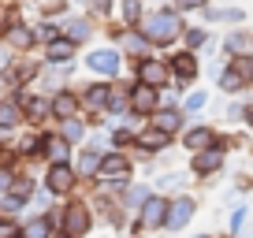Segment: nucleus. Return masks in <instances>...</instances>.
I'll use <instances>...</instances> for the list:
<instances>
[{"label": "nucleus", "instance_id": "obj_2", "mask_svg": "<svg viewBox=\"0 0 253 238\" xmlns=\"http://www.w3.org/2000/svg\"><path fill=\"white\" fill-rule=\"evenodd\" d=\"M41 67L45 64H34V60H26V56H15L11 64H4L0 67V86H4V93H15V89H26L30 82H38Z\"/></svg>", "mask_w": 253, "mask_h": 238}, {"label": "nucleus", "instance_id": "obj_15", "mask_svg": "<svg viewBox=\"0 0 253 238\" xmlns=\"http://www.w3.org/2000/svg\"><path fill=\"white\" fill-rule=\"evenodd\" d=\"M11 145H15V157L19 160H41V130L38 127H23Z\"/></svg>", "mask_w": 253, "mask_h": 238}, {"label": "nucleus", "instance_id": "obj_10", "mask_svg": "<svg viewBox=\"0 0 253 238\" xmlns=\"http://www.w3.org/2000/svg\"><path fill=\"white\" fill-rule=\"evenodd\" d=\"M223 149H227V145H223V138H216V145L194 153V157H190L194 175H212V171H220V167H223Z\"/></svg>", "mask_w": 253, "mask_h": 238}, {"label": "nucleus", "instance_id": "obj_30", "mask_svg": "<svg viewBox=\"0 0 253 238\" xmlns=\"http://www.w3.org/2000/svg\"><path fill=\"white\" fill-rule=\"evenodd\" d=\"M157 127H164L168 134H175V130L182 127V116L175 108H164V112H157Z\"/></svg>", "mask_w": 253, "mask_h": 238}, {"label": "nucleus", "instance_id": "obj_7", "mask_svg": "<svg viewBox=\"0 0 253 238\" xmlns=\"http://www.w3.org/2000/svg\"><path fill=\"white\" fill-rule=\"evenodd\" d=\"M119 64H123V56H119L116 48H93V52L86 56V67L97 75V79H116Z\"/></svg>", "mask_w": 253, "mask_h": 238}, {"label": "nucleus", "instance_id": "obj_21", "mask_svg": "<svg viewBox=\"0 0 253 238\" xmlns=\"http://www.w3.org/2000/svg\"><path fill=\"white\" fill-rule=\"evenodd\" d=\"M157 104H160V97H157V89H153V86H142V82H138V86L130 89V108H134L138 116L157 112Z\"/></svg>", "mask_w": 253, "mask_h": 238}, {"label": "nucleus", "instance_id": "obj_28", "mask_svg": "<svg viewBox=\"0 0 253 238\" xmlns=\"http://www.w3.org/2000/svg\"><path fill=\"white\" fill-rule=\"evenodd\" d=\"M242 86H246V79L235 71V67H223L220 71V89L223 93H235V89H242Z\"/></svg>", "mask_w": 253, "mask_h": 238}, {"label": "nucleus", "instance_id": "obj_19", "mask_svg": "<svg viewBox=\"0 0 253 238\" xmlns=\"http://www.w3.org/2000/svg\"><path fill=\"white\" fill-rule=\"evenodd\" d=\"M79 97H82V108H89V112H108L112 86H104V82H93V86H86Z\"/></svg>", "mask_w": 253, "mask_h": 238}, {"label": "nucleus", "instance_id": "obj_42", "mask_svg": "<svg viewBox=\"0 0 253 238\" xmlns=\"http://www.w3.org/2000/svg\"><path fill=\"white\" fill-rule=\"evenodd\" d=\"M242 119H246V127L253 130V104H250V108H246V116H242Z\"/></svg>", "mask_w": 253, "mask_h": 238}, {"label": "nucleus", "instance_id": "obj_14", "mask_svg": "<svg viewBox=\"0 0 253 238\" xmlns=\"http://www.w3.org/2000/svg\"><path fill=\"white\" fill-rule=\"evenodd\" d=\"M134 145H138L142 153H164L168 145H171V134H168L164 127H157V123H149V127H142V130H138Z\"/></svg>", "mask_w": 253, "mask_h": 238}, {"label": "nucleus", "instance_id": "obj_25", "mask_svg": "<svg viewBox=\"0 0 253 238\" xmlns=\"http://www.w3.org/2000/svg\"><path fill=\"white\" fill-rule=\"evenodd\" d=\"M63 34H67L75 45H82V41L93 38V23H89V19H67V23H63Z\"/></svg>", "mask_w": 253, "mask_h": 238}, {"label": "nucleus", "instance_id": "obj_29", "mask_svg": "<svg viewBox=\"0 0 253 238\" xmlns=\"http://www.w3.org/2000/svg\"><path fill=\"white\" fill-rule=\"evenodd\" d=\"M123 48H126L130 56H138V60H142L145 48H149V41H145V34H123Z\"/></svg>", "mask_w": 253, "mask_h": 238}, {"label": "nucleus", "instance_id": "obj_4", "mask_svg": "<svg viewBox=\"0 0 253 238\" xmlns=\"http://www.w3.org/2000/svg\"><path fill=\"white\" fill-rule=\"evenodd\" d=\"M89 227H93V212H89V205H86V201H67V205H63V223H60L56 235H63V238H86Z\"/></svg>", "mask_w": 253, "mask_h": 238}, {"label": "nucleus", "instance_id": "obj_33", "mask_svg": "<svg viewBox=\"0 0 253 238\" xmlns=\"http://www.w3.org/2000/svg\"><path fill=\"white\" fill-rule=\"evenodd\" d=\"M119 4H123V19L126 23H142V0H119Z\"/></svg>", "mask_w": 253, "mask_h": 238}, {"label": "nucleus", "instance_id": "obj_43", "mask_svg": "<svg viewBox=\"0 0 253 238\" xmlns=\"http://www.w3.org/2000/svg\"><path fill=\"white\" fill-rule=\"evenodd\" d=\"M201 238H209V235H201Z\"/></svg>", "mask_w": 253, "mask_h": 238}, {"label": "nucleus", "instance_id": "obj_39", "mask_svg": "<svg viewBox=\"0 0 253 238\" xmlns=\"http://www.w3.org/2000/svg\"><path fill=\"white\" fill-rule=\"evenodd\" d=\"M242 227H246V208H235V212H231V223H227V231H231V235H238Z\"/></svg>", "mask_w": 253, "mask_h": 238}, {"label": "nucleus", "instance_id": "obj_32", "mask_svg": "<svg viewBox=\"0 0 253 238\" xmlns=\"http://www.w3.org/2000/svg\"><path fill=\"white\" fill-rule=\"evenodd\" d=\"M19 231H23V223H19L15 216L0 212V238H19Z\"/></svg>", "mask_w": 253, "mask_h": 238}, {"label": "nucleus", "instance_id": "obj_37", "mask_svg": "<svg viewBox=\"0 0 253 238\" xmlns=\"http://www.w3.org/2000/svg\"><path fill=\"white\" fill-rule=\"evenodd\" d=\"M205 104H209V93H205V89H198V93L186 97V112H201Z\"/></svg>", "mask_w": 253, "mask_h": 238}, {"label": "nucleus", "instance_id": "obj_27", "mask_svg": "<svg viewBox=\"0 0 253 238\" xmlns=\"http://www.w3.org/2000/svg\"><path fill=\"white\" fill-rule=\"evenodd\" d=\"M63 34V26H56L52 19H45L41 26H34V38H38V45H48V41H56Z\"/></svg>", "mask_w": 253, "mask_h": 238}, {"label": "nucleus", "instance_id": "obj_6", "mask_svg": "<svg viewBox=\"0 0 253 238\" xmlns=\"http://www.w3.org/2000/svg\"><path fill=\"white\" fill-rule=\"evenodd\" d=\"M134 79L142 82V86L160 89V86H168V79H171V67H168L164 60H149V56H142V60L134 64Z\"/></svg>", "mask_w": 253, "mask_h": 238}, {"label": "nucleus", "instance_id": "obj_36", "mask_svg": "<svg viewBox=\"0 0 253 238\" xmlns=\"http://www.w3.org/2000/svg\"><path fill=\"white\" fill-rule=\"evenodd\" d=\"M231 67H235V71L242 75L246 82H253V56H238V60H235Z\"/></svg>", "mask_w": 253, "mask_h": 238}, {"label": "nucleus", "instance_id": "obj_9", "mask_svg": "<svg viewBox=\"0 0 253 238\" xmlns=\"http://www.w3.org/2000/svg\"><path fill=\"white\" fill-rule=\"evenodd\" d=\"M26 127V116L11 93H0V134H19Z\"/></svg>", "mask_w": 253, "mask_h": 238}, {"label": "nucleus", "instance_id": "obj_12", "mask_svg": "<svg viewBox=\"0 0 253 238\" xmlns=\"http://www.w3.org/2000/svg\"><path fill=\"white\" fill-rule=\"evenodd\" d=\"M168 223V201L164 198H145L142 201V216H138L134 227L138 231H157Z\"/></svg>", "mask_w": 253, "mask_h": 238}, {"label": "nucleus", "instance_id": "obj_13", "mask_svg": "<svg viewBox=\"0 0 253 238\" xmlns=\"http://www.w3.org/2000/svg\"><path fill=\"white\" fill-rule=\"evenodd\" d=\"M194 212H198V201H194V198H175V201H168V223H164V227H168V231H182L190 220H194Z\"/></svg>", "mask_w": 253, "mask_h": 238}, {"label": "nucleus", "instance_id": "obj_22", "mask_svg": "<svg viewBox=\"0 0 253 238\" xmlns=\"http://www.w3.org/2000/svg\"><path fill=\"white\" fill-rule=\"evenodd\" d=\"M186 149L190 153H201V149H209V145H216V134H212V127H205V123H198V127H190L186 130Z\"/></svg>", "mask_w": 253, "mask_h": 238}, {"label": "nucleus", "instance_id": "obj_16", "mask_svg": "<svg viewBox=\"0 0 253 238\" xmlns=\"http://www.w3.org/2000/svg\"><path fill=\"white\" fill-rule=\"evenodd\" d=\"M75 52H79V45H75L67 34H60L56 41H48V45H45V64H71Z\"/></svg>", "mask_w": 253, "mask_h": 238}, {"label": "nucleus", "instance_id": "obj_8", "mask_svg": "<svg viewBox=\"0 0 253 238\" xmlns=\"http://www.w3.org/2000/svg\"><path fill=\"white\" fill-rule=\"evenodd\" d=\"M48 101H52V123H60V119H75L82 116V97L75 93V89H56V93H48Z\"/></svg>", "mask_w": 253, "mask_h": 238}, {"label": "nucleus", "instance_id": "obj_40", "mask_svg": "<svg viewBox=\"0 0 253 238\" xmlns=\"http://www.w3.org/2000/svg\"><path fill=\"white\" fill-rule=\"evenodd\" d=\"M145 198H149V190H145V186H130V194H126V201H130V205H142Z\"/></svg>", "mask_w": 253, "mask_h": 238}, {"label": "nucleus", "instance_id": "obj_17", "mask_svg": "<svg viewBox=\"0 0 253 238\" xmlns=\"http://www.w3.org/2000/svg\"><path fill=\"white\" fill-rule=\"evenodd\" d=\"M4 45L11 48V52H19V56H26L34 45H38V38H34V26H26V23H19V26H11L8 34H4Z\"/></svg>", "mask_w": 253, "mask_h": 238}, {"label": "nucleus", "instance_id": "obj_26", "mask_svg": "<svg viewBox=\"0 0 253 238\" xmlns=\"http://www.w3.org/2000/svg\"><path fill=\"white\" fill-rule=\"evenodd\" d=\"M56 130H60V134L67 138V142H71V145L86 142V123H82L79 116H75V119H60V127H56Z\"/></svg>", "mask_w": 253, "mask_h": 238}, {"label": "nucleus", "instance_id": "obj_18", "mask_svg": "<svg viewBox=\"0 0 253 238\" xmlns=\"http://www.w3.org/2000/svg\"><path fill=\"white\" fill-rule=\"evenodd\" d=\"M168 64H171V75H175L179 82H194V79H198V56H194V48L175 52Z\"/></svg>", "mask_w": 253, "mask_h": 238}, {"label": "nucleus", "instance_id": "obj_24", "mask_svg": "<svg viewBox=\"0 0 253 238\" xmlns=\"http://www.w3.org/2000/svg\"><path fill=\"white\" fill-rule=\"evenodd\" d=\"M223 48L235 56H250L253 52V34L250 30H231L227 38H223Z\"/></svg>", "mask_w": 253, "mask_h": 238}, {"label": "nucleus", "instance_id": "obj_5", "mask_svg": "<svg viewBox=\"0 0 253 238\" xmlns=\"http://www.w3.org/2000/svg\"><path fill=\"white\" fill-rule=\"evenodd\" d=\"M97 175L108 179V186H116V190H126V183H130V160H126L123 153H104Z\"/></svg>", "mask_w": 253, "mask_h": 238}, {"label": "nucleus", "instance_id": "obj_35", "mask_svg": "<svg viewBox=\"0 0 253 238\" xmlns=\"http://www.w3.org/2000/svg\"><path fill=\"white\" fill-rule=\"evenodd\" d=\"M67 8H71L67 0H48L45 8H41V15L45 19H60V15H67Z\"/></svg>", "mask_w": 253, "mask_h": 238}, {"label": "nucleus", "instance_id": "obj_41", "mask_svg": "<svg viewBox=\"0 0 253 238\" xmlns=\"http://www.w3.org/2000/svg\"><path fill=\"white\" fill-rule=\"evenodd\" d=\"M201 4H205V0H179L182 11H194V8H201Z\"/></svg>", "mask_w": 253, "mask_h": 238}, {"label": "nucleus", "instance_id": "obj_1", "mask_svg": "<svg viewBox=\"0 0 253 238\" xmlns=\"http://www.w3.org/2000/svg\"><path fill=\"white\" fill-rule=\"evenodd\" d=\"M142 34L149 45H171L175 38H182V19L175 15L171 8L164 11H153V15L142 19Z\"/></svg>", "mask_w": 253, "mask_h": 238}, {"label": "nucleus", "instance_id": "obj_20", "mask_svg": "<svg viewBox=\"0 0 253 238\" xmlns=\"http://www.w3.org/2000/svg\"><path fill=\"white\" fill-rule=\"evenodd\" d=\"M101 157H104V153L97 149V145H82V153L75 157V171H79V179H93V175L101 171Z\"/></svg>", "mask_w": 253, "mask_h": 238}, {"label": "nucleus", "instance_id": "obj_38", "mask_svg": "<svg viewBox=\"0 0 253 238\" xmlns=\"http://www.w3.org/2000/svg\"><path fill=\"white\" fill-rule=\"evenodd\" d=\"M15 175H19L15 167H4V164H0V198H4V194H8V186L15 183Z\"/></svg>", "mask_w": 253, "mask_h": 238}, {"label": "nucleus", "instance_id": "obj_11", "mask_svg": "<svg viewBox=\"0 0 253 238\" xmlns=\"http://www.w3.org/2000/svg\"><path fill=\"white\" fill-rule=\"evenodd\" d=\"M67 157H71V142L60 130H41V160L45 164H60Z\"/></svg>", "mask_w": 253, "mask_h": 238}, {"label": "nucleus", "instance_id": "obj_23", "mask_svg": "<svg viewBox=\"0 0 253 238\" xmlns=\"http://www.w3.org/2000/svg\"><path fill=\"white\" fill-rule=\"evenodd\" d=\"M52 235H56V231H52V223H48L45 212L23 220V231H19V238H52Z\"/></svg>", "mask_w": 253, "mask_h": 238}, {"label": "nucleus", "instance_id": "obj_34", "mask_svg": "<svg viewBox=\"0 0 253 238\" xmlns=\"http://www.w3.org/2000/svg\"><path fill=\"white\" fill-rule=\"evenodd\" d=\"M182 38H186V48H201L209 41V34L201 26H190V30H182Z\"/></svg>", "mask_w": 253, "mask_h": 238}, {"label": "nucleus", "instance_id": "obj_31", "mask_svg": "<svg viewBox=\"0 0 253 238\" xmlns=\"http://www.w3.org/2000/svg\"><path fill=\"white\" fill-rule=\"evenodd\" d=\"M205 19H212V23H242V11L238 8H209Z\"/></svg>", "mask_w": 253, "mask_h": 238}, {"label": "nucleus", "instance_id": "obj_3", "mask_svg": "<svg viewBox=\"0 0 253 238\" xmlns=\"http://www.w3.org/2000/svg\"><path fill=\"white\" fill-rule=\"evenodd\" d=\"M52 198H71L75 186H79V171H75L71 160H60V164H45V179H41Z\"/></svg>", "mask_w": 253, "mask_h": 238}]
</instances>
